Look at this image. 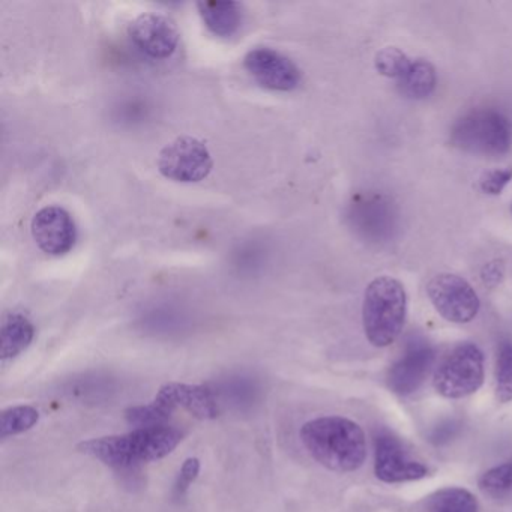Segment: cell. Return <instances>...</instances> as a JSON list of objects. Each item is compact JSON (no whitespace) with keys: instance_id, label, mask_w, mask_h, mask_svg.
Instances as JSON below:
<instances>
[{"instance_id":"obj_1","label":"cell","mask_w":512,"mask_h":512,"mask_svg":"<svg viewBox=\"0 0 512 512\" xmlns=\"http://www.w3.org/2000/svg\"><path fill=\"white\" fill-rule=\"evenodd\" d=\"M299 437L311 457L332 472H355L367 458L364 430L343 416L311 419L302 425Z\"/></svg>"},{"instance_id":"obj_2","label":"cell","mask_w":512,"mask_h":512,"mask_svg":"<svg viewBox=\"0 0 512 512\" xmlns=\"http://www.w3.org/2000/svg\"><path fill=\"white\" fill-rule=\"evenodd\" d=\"M182 433L172 425L134 428L118 436L98 437L77 446V451L103 461L113 469H131L140 463H151L172 454L182 442Z\"/></svg>"},{"instance_id":"obj_3","label":"cell","mask_w":512,"mask_h":512,"mask_svg":"<svg viewBox=\"0 0 512 512\" xmlns=\"http://www.w3.org/2000/svg\"><path fill=\"white\" fill-rule=\"evenodd\" d=\"M407 295L403 284L392 277H379L368 284L362 304V323L374 347L395 343L406 323Z\"/></svg>"},{"instance_id":"obj_4","label":"cell","mask_w":512,"mask_h":512,"mask_svg":"<svg viewBox=\"0 0 512 512\" xmlns=\"http://www.w3.org/2000/svg\"><path fill=\"white\" fill-rule=\"evenodd\" d=\"M449 142L467 154L499 157L512 145V125L496 109H473L454 122Z\"/></svg>"},{"instance_id":"obj_5","label":"cell","mask_w":512,"mask_h":512,"mask_svg":"<svg viewBox=\"0 0 512 512\" xmlns=\"http://www.w3.org/2000/svg\"><path fill=\"white\" fill-rule=\"evenodd\" d=\"M484 353L473 343H461L451 350L434 371L437 394L460 400L475 394L484 383Z\"/></svg>"},{"instance_id":"obj_6","label":"cell","mask_w":512,"mask_h":512,"mask_svg":"<svg viewBox=\"0 0 512 512\" xmlns=\"http://www.w3.org/2000/svg\"><path fill=\"white\" fill-rule=\"evenodd\" d=\"M349 220L365 241L386 244L400 229V214L391 197L379 191L358 194L350 203Z\"/></svg>"},{"instance_id":"obj_7","label":"cell","mask_w":512,"mask_h":512,"mask_svg":"<svg viewBox=\"0 0 512 512\" xmlns=\"http://www.w3.org/2000/svg\"><path fill=\"white\" fill-rule=\"evenodd\" d=\"M157 166L161 175L170 181L194 184L208 178L214 160L202 140L185 136L161 149Z\"/></svg>"},{"instance_id":"obj_8","label":"cell","mask_w":512,"mask_h":512,"mask_svg":"<svg viewBox=\"0 0 512 512\" xmlns=\"http://www.w3.org/2000/svg\"><path fill=\"white\" fill-rule=\"evenodd\" d=\"M434 310L452 323H469L478 316L481 301L469 281L455 274L434 275L427 284Z\"/></svg>"},{"instance_id":"obj_9","label":"cell","mask_w":512,"mask_h":512,"mask_svg":"<svg viewBox=\"0 0 512 512\" xmlns=\"http://www.w3.org/2000/svg\"><path fill=\"white\" fill-rule=\"evenodd\" d=\"M244 67L256 83L271 91H293L301 83V70L283 53L269 47L250 50Z\"/></svg>"},{"instance_id":"obj_10","label":"cell","mask_w":512,"mask_h":512,"mask_svg":"<svg viewBox=\"0 0 512 512\" xmlns=\"http://www.w3.org/2000/svg\"><path fill=\"white\" fill-rule=\"evenodd\" d=\"M31 229L35 244L49 256H64L76 245V223L62 206L40 209L32 220Z\"/></svg>"},{"instance_id":"obj_11","label":"cell","mask_w":512,"mask_h":512,"mask_svg":"<svg viewBox=\"0 0 512 512\" xmlns=\"http://www.w3.org/2000/svg\"><path fill=\"white\" fill-rule=\"evenodd\" d=\"M374 473L386 484L418 481L428 475L427 466L413 460L391 433H380L374 443Z\"/></svg>"},{"instance_id":"obj_12","label":"cell","mask_w":512,"mask_h":512,"mask_svg":"<svg viewBox=\"0 0 512 512\" xmlns=\"http://www.w3.org/2000/svg\"><path fill=\"white\" fill-rule=\"evenodd\" d=\"M434 359L436 353L428 341H410L401 358L389 368V389L401 397L418 391L430 374Z\"/></svg>"},{"instance_id":"obj_13","label":"cell","mask_w":512,"mask_h":512,"mask_svg":"<svg viewBox=\"0 0 512 512\" xmlns=\"http://www.w3.org/2000/svg\"><path fill=\"white\" fill-rule=\"evenodd\" d=\"M134 46L149 58L167 59L176 52L179 31L175 22L161 14H143L128 29Z\"/></svg>"},{"instance_id":"obj_14","label":"cell","mask_w":512,"mask_h":512,"mask_svg":"<svg viewBox=\"0 0 512 512\" xmlns=\"http://www.w3.org/2000/svg\"><path fill=\"white\" fill-rule=\"evenodd\" d=\"M35 338V328L25 314L7 313L2 319L0 329V361L2 365L16 359L20 353L25 352Z\"/></svg>"},{"instance_id":"obj_15","label":"cell","mask_w":512,"mask_h":512,"mask_svg":"<svg viewBox=\"0 0 512 512\" xmlns=\"http://www.w3.org/2000/svg\"><path fill=\"white\" fill-rule=\"evenodd\" d=\"M170 397L176 407L188 410L196 418L208 421L218 416V403L214 392L205 385H187V383H166Z\"/></svg>"},{"instance_id":"obj_16","label":"cell","mask_w":512,"mask_h":512,"mask_svg":"<svg viewBox=\"0 0 512 512\" xmlns=\"http://www.w3.org/2000/svg\"><path fill=\"white\" fill-rule=\"evenodd\" d=\"M197 8H199L200 16H202L206 28L217 37H232L241 28V5L235 4V2L205 0V2H199Z\"/></svg>"},{"instance_id":"obj_17","label":"cell","mask_w":512,"mask_h":512,"mask_svg":"<svg viewBox=\"0 0 512 512\" xmlns=\"http://www.w3.org/2000/svg\"><path fill=\"white\" fill-rule=\"evenodd\" d=\"M436 85V70L430 62L424 61V59L413 61L403 79L397 82L401 95L409 100H425L433 94Z\"/></svg>"},{"instance_id":"obj_18","label":"cell","mask_w":512,"mask_h":512,"mask_svg":"<svg viewBox=\"0 0 512 512\" xmlns=\"http://www.w3.org/2000/svg\"><path fill=\"white\" fill-rule=\"evenodd\" d=\"M428 512H479L476 497L466 488L448 487L427 499Z\"/></svg>"},{"instance_id":"obj_19","label":"cell","mask_w":512,"mask_h":512,"mask_svg":"<svg viewBox=\"0 0 512 512\" xmlns=\"http://www.w3.org/2000/svg\"><path fill=\"white\" fill-rule=\"evenodd\" d=\"M40 412L32 406H14L0 415V439L25 433L37 425Z\"/></svg>"},{"instance_id":"obj_20","label":"cell","mask_w":512,"mask_h":512,"mask_svg":"<svg viewBox=\"0 0 512 512\" xmlns=\"http://www.w3.org/2000/svg\"><path fill=\"white\" fill-rule=\"evenodd\" d=\"M496 398L499 403L512 401V343L500 344L496 361Z\"/></svg>"},{"instance_id":"obj_21","label":"cell","mask_w":512,"mask_h":512,"mask_svg":"<svg viewBox=\"0 0 512 512\" xmlns=\"http://www.w3.org/2000/svg\"><path fill=\"white\" fill-rule=\"evenodd\" d=\"M412 62L413 59L404 55L401 50L395 49V47H386V49L380 50L377 53L374 64H376V70L382 76L389 77V79H394L398 82L409 71Z\"/></svg>"},{"instance_id":"obj_22","label":"cell","mask_w":512,"mask_h":512,"mask_svg":"<svg viewBox=\"0 0 512 512\" xmlns=\"http://www.w3.org/2000/svg\"><path fill=\"white\" fill-rule=\"evenodd\" d=\"M479 488L491 496H499L512 488V463L491 467L482 473L478 481Z\"/></svg>"},{"instance_id":"obj_23","label":"cell","mask_w":512,"mask_h":512,"mask_svg":"<svg viewBox=\"0 0 512 512\" xmlns=\"http://www.w3.org/2000/svg\"><path fill=\"white\" fill-rule=\"evenodd\" d=\"M511 181L512 167H505V169H496L485 173L479 181V187H481L482 193L497 196L508 187V184H511Z\"/></svg>"},{"instance_id":"obj_24","label":"cell","mask_w":512,"mask_h":512,"mask_svg":"<svg viewBox=\"0 0 512 512\" xmlns=\"http://www.w3.org/2000/svg\"><path fill=\"white\" fill-rule=\"evenodd\" d=\"M199 473V458H188V460H185L184 466H182L181 472H179L178 479H176V496H184V494L187 493L188 488H190V485L196 481Z\"/></svg>"},{"instance_id":"obj_25","label":"cell","mask_w":512,"mask_h":512,"mask_svg":"<svg viewBox=\"0 0 512 512\" xmlns=\"http://www.w3.org/2000/svg\"><path fill=\"white\" fill-rule=\"evenodd\" d=\"M502 274V265L500 263L499 265L497 263H488L484 271H482V280L490 284V286H494L502 278Z\"/></svg>"}]
</instances>
